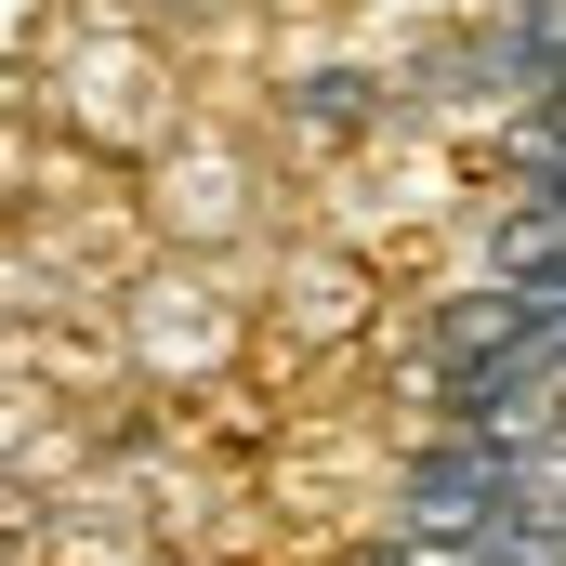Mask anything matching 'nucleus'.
<instances>
[{
  "mask_svg": "<svg viewBox=\"0 0 566 566\" xmlns=\"http://www.w3.org/2000/svg\"><path fill=\"white\" fill-rule=\"evenodd\" d=\"M290 119L303 133H369L382 119V80L369 66H316V80H290Z\"/></svg>",
  "mask_w": 566,
  "mask_h": 566,
  "instance_id": "nucleus-1",
  "label": "nucleus"
}]
</instances>
